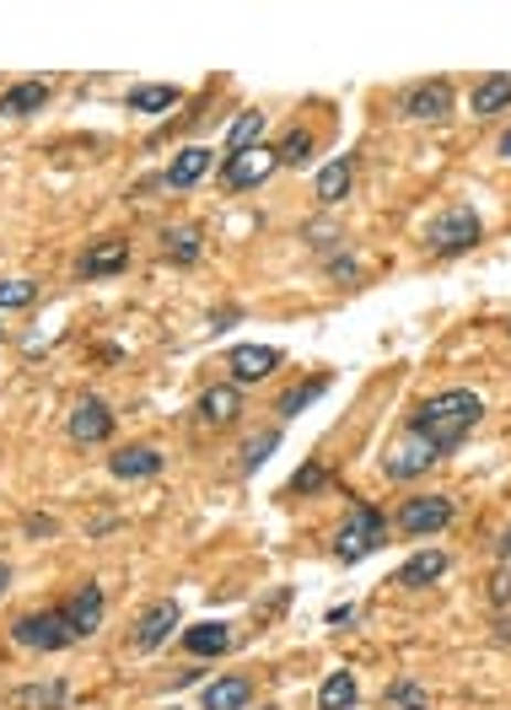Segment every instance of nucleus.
Returning <instances> with one entry per match:
<instances>
[{
	"label": "nucleus",
	"instance_id": "nucleus-1",
	"mask_svg": "<svg viewBox=\"0 0 511 710\" xmlns=\"http://www.w3.org/2000/svg\"><path fill=\"white\" fill-rule=\"evenodd\" d=\"M485 420V399L473 388H447V393H430L426 404L409 415V436H420L430 453H453L469 442V431Z\"/></svg>",
	"mask_w": 511,
	"mask_h": 710
},
{
	"label": "nucleus",
	"instance_id": "nucleus-2",
	"mask_svg": "<svg viewBox=\"0 0 511 710\" xmlns=\"http://www.w3.org/2000/svg\"><path fill=\"white\" fill-rule=\"evenodd\" d=\"M387 539V517L377 506L366 501H350V522L340 528V543H334V554H340L344 565H355V560H366L372 549H383Z\"/></svg>",
	"mask_w": 511,
	"mask_h": 710
},
{
	"label": "nucleus",
	"instance_id": "nucleus-3",
	"mask_svg": "<svg viewBox=\"0 0 511 710\" xmlns=\"http://www.w3.org/2000/svg\"><path fill=\"white\" fill-rule=\"evenodd\" d=\"M479 237H485V221H479L469 205H453V210H441V215L430 221L426 248L441 253V258H453V253H469Z\"/></svg>",
	"mask_w": 511,
	"mask_h": 710
},
{
	"label": "nucleus",
	"instance_id": "nucleus-4",
	"mask_svg": "<svg viewBox=\"0 0 511 710\" xmlns=\"http://www.w3.org/2000/svg\"><path fill=\"white\" fill-rule=\"evenodd\" d=\"M11 640L28 646V651H65L76 635L65 625V608H43V614H22V619L11 625Z\"/></svg>",
	"mask_w": 511,
	"mask_h": 710
},
{
	"label": "nucleus",
	"instance_id": "nucleus-5",
	"mask_svg": "<svg viewBox=\"0 0 511 710\" xmlns=\"http://www.w3.org/2000/svg\"><path fill=\"white\" fill-rule=\"evenodd\" d=\"M453 522V501L447 496H409L398 506V533L404 539H436Z\"/></svg>",
	"mask_w": 511,
	"mask_h": 710
},
{
	"label": "nucleus",
	"instance_id": "nucleus-6",
	"mask_svg": "<svg viewBox=\"0 0 511 710\" xmlns=\"http://www.w3.org/2000/svg\"><path fill=\"white\" fill-rule=\"evenodd\" d=\"M275 168H280V157H275L269 146H254V151H243V157H226L221 183H226L232 194H243V189H258V183H264Z\"/></svg>",
	"mask_w": 511,
	"mask_h": 710
},
{
	"label": "nucleus",
	"instance_id": "nucleus-7",
	"mask_svg": "<svg viewBox=\"0 0 511 710\" xmlns=\"http://www.w3.org/2000/svg\"><path fill=\"white\" fill-rule=\"evenodd\" d=\"M119 269H129V243L125 237H97V243L82 253V264H76V275H82V280H108V275H119Z\"/></svg>",
	"mask_w": 511,
	"mask_h": 710
},
{
	"label": "nucleus",
	"instance_id": "nucleus-8",
	"mask_svg": "<svg viewBox=\"0 0 511 710\" xmlns=\"http://www.w3.org/2000/svg\"><path fill=\"white\" fill-rule=\"evenodd\" d=\"M108 436H114V410H108L103 399H82V404L71 410V442L97 447V442H108Z\"/></svg>",
	"mask_w": 511,
	"mask_h": 710
},
{
	"label": "nucleus",
	"instance_id": "nucleus-9",
	"mask_svg": "<svg viewBox=\"0 0 511 710\" xmlns=\"http://www.w3.org/2000/svg\"><path fill=\"white\" fill-rule=\"evenodd\" d=\"M103 608H108V597H103V586L86 582L71 603H65V625H71V635L76 640H86V635H97L103 629Z\"/></svg>",
	"mask_w": 511,
	"mask_h": 710
},
{
	"label": "nucleus",
	"instance_id": "nucleus-10",
	"mask_svg": "<svg viewBox=\"0 0 511 710\" xmlns=\"http://www.w3.org/2000/svg\"><path fill=\"white\" fill-rule=\"evenodd\" d=\"M404 114H409V119H430V125H436V119H447V114H453V86L447 82L409 86V92H404Z\"/></svg>",
	"mask_w": 511,
	"mask_h": 710
},
{
	"label": "nucleus",
	"instance_id": "nucleus-11",
	"mask_svg": "<svg viewBox=\"0 0 511 710\" xmlns=\"http://www.w3.org/2000/svg\"><path fill=\"white\" fill-rule=\"evenodd\" d=\"M178 619H183V614H178V603H172V597L151 603V608L135 619V646H140V651H157V646L172 635V625H178Z\"/></svg>",
	"mask_w": 511,
	"mask_h": 710
},
{
	"label": "nucleus",
	"instance_id": "nucleus-12",
	"mask_svg": "<svg viewBox=\"0 0 511 710\" xmlns=\"http://www.w3.org/2000/svg\"><path fill=\"white\" fill-rule=\"evenodd\" d=\"M226 367H232L237 382H264V377L280 367V350H275V345H237V350L226 356Z\"/></svg>",
	"mask_w": 511,
	"mask_h": 710
},
{
	"label": "nucleus",
	"instance_id": "nucleus-13",
	"mask_svg": "<svg viewBox=\"0 0 511 710\" xmlns=\"http://www.w3.org/2000/svg\"><path fill=\"white\" fill-rule=\"evenodd\" d=\"M200 420H205V425H215V431L237 425V420H243V393H237L232 382L205 388V393H200Z\"/></svg>",
	"mask_w": 511,
	"mask_h": 710
},
{
	"label": "nucleus",
	"instance_id": "nucleus-14",
	"mask_svg": "<svg viewBox=\"0 0 511 710\" xmlns=\"http://www.w3.org/2000/svg\"><path fill=\"white\" fill-rule=\"evenodd\" d=\"M430 463H436V453H430L420 436H409V442H398V447L383 458V474H387V479H420Z\"/></svg>",
	"mask_w": 511,
	"mask_h": 710
},
{
	"label": "nucleus",
	"instance_id": "nucleus-15",
	"mask_svg": "<svg viewBox=\"0 0 511 710\" xmlns=\"http://www.w3.org/2000/svg\"><path fill=\"white\" fill-rule=\"evenodd\" d=\"M205 710H248L254 706V683L243 678V672H226V678H215V683H205V700H200Z\"/></svg>",
	"mask_w": 511,
	"mask_h": 710
},
{
	"label": "nucleus",
	"instance_id": "nucleus-16",
	"mask_svg": "<svg viewBox=\"0 0 511 710\" xmlns=\"http://www.w3.org/2000/svg\"><path fill=\"white\" fill-rule=\"evenodd\" d=\"M447 565H453V560H447V549H420V554H409V560L398 565V576H393V582L398 586H430L436 576H447Z\"/></svg>",
	"mask_w": 511,
	"mask_h": 710
},
{
	"label": "nucleus",
	"instance_id": "nucleus-17",
	"mask_svg": "<svg viewBox=\"0 0 511 710\" xmlns=\"http://www.w3.org/2000/svg\"><path fill=\"white\" fill-rule=\"evenodd\" d=\"M49 92H54L49 82H17V86H6V92H0V114H6V119H28V114H39L43 103H49Z\"/></svg>",
	"mask_w": 511,
	"mask_h": 710
},
{
	"label": "nucleus",
	"instance_id": "nucleus-18",
	"mask_svg": "<svg viewBox=\"0 0 511 710\" xmlns=\"http://www.w3.org/2000/svg\"><path fill=\"white\" fill-rule=\"evenodd\" d=\"M108 474L114 479H151V474H162V453L157 447H119L108 458Z\"/></svg>",
	"mask_w": 511,
	"mask_h": 710
},
{
	"label": "nucleus",
	"instance_id": "nucleus-19",
	"mask_svg": "<svg viewBox=\"0 0 511 710\" xmlns=\"http://www.w3.org/2000/svg\"><path fill=\"white\" fill-rule=\"evenodd\" d=\"M511 108V76L507 71H496V76H485V82L473 86V114L479 119H496V114H507Z\"/></svg>",
	"mask_w": 511,
	"mask_h": 710
},
{
	"label": "nucleus",
	"instance_id": "nucleus-20",
	"mask_svg": "<svg viewBox=\"0 0 511 710\" xmlns=\"http://www.w3.org/2000/svg\"><path fill=\"white\" fill-rule=\"evenodd\" d=\"M211 162H215V157L205 151V146H189V151H178V157H172V168H168V189H194V183L211 172Z\"/></svg>",
	"mask_w": 511,
	"mask_h": 710
},
{
	"label": "nucleus",
	"instance_id": "nucleus-21",
	"mask_svg": "<svg viewBox=\"0 0 511 710\" xmlns=\"http://www.w3.org/2000/svg\"><path fill=\"white\" fill-rule=\"evenodd\" d=\"M178 103H183V92L172 82H151V86H135V92H129V108H135V114H151V119L168 114V108H178Z\"/></svg>",
	"mask_w": 511,
	"mask_h": 710
},
{
	"label": "nucleus",
	"instance_id": "nucleus-22",
	"mask_svg": "<svg viewBox=\"0 0 511 710\" xmlns=\"http://www.w3.org/2000/svg\"><path fill=\"white\" fill-rule=\"evenodd\" d=\"M258 140H264V108H248V114H237V125L226 129V157L254 151Z\"/></svg>",
	"mask_w": 511,
	"mask_h": 710
},
{
	"label": "nucleus",
	"instance_id": "nucleus-23",
	"mask_svg": "<svg viewBox=\"0 0 511 710\" xmlns=\"http://www.w3.org/2000/svg\"><path fill=\"white\" fill-rule=\"evenodd\" d=\"M183 646H189L194 657H221V651L232 646V629L226 625H189L183 629Z\"/></svg>",
	"mask_w": 511,
	"mask_h": 710
},
{
	"label": "nucleus",
	"instance_id": "nucleus-24",
	"mask_svg": "<svg viewBox=\"0 0 511 710\" xmlns=\"http://www.w3.org/2000/svg\"><path fill=\"white\" fill-rule=\"evenodd\" d=\"M318 710H355V672H329L318 689Z\"/></svg>",
	"mask_w": 511,
	"mask_h": 710
},
{
	"label": "nucleus",
	"instance_id": "nucleus-25",
	"mask_svg": "<svg viewBox=\"0 0 511 710\" xmlns=\"http://www.w3.org/2000/svg\"><path fill=\"white\" fill-rule=\"evenodd\" d=\"M350 178H355V168H350V157H340V162H329V168L318 172V200H323V205H340L344 194H350Z\"/></svg>",
	"mask_w": 511,
	"mask_h": 710
},
{
	"label": "nucleus",
	"instance_id": "nucleus-26",
	"mask_svg": "<svg viewBox=\"0 0 511 710\" xmlns=\"http://www.w3.org/2000/svg\"><path fill=\"white\" fill-rule=\"evenodd\" d=\"M11 706L60 710V706H65V683H60V678H49V683H28V689H17V695H11Z\"/></svg>",
	"mask_w": 511,
	"mask_h": 710
},
{
	"label": "nucleus",
	"instance_id": "nucleus-27",
	"mask_svg": "<svg viewBox=\"0 0 511 710\" xmlns=\"http://www.w3.org/2000/svg\"><path fill=\"white\" fill-rule=\"evenodd\" d=\"M162 237H168V253L178 258V264H194L200 248H205V243H200V226H168Z\"/></svg>",
	"mask_w": 511,
	"mask_h": 710
},
{
	"label": "nucleus",
	"instance_id": "nucleus-28",
	"mask_svg": "<svg viewBox=\"0 0 511 710\" xmlns=\"http://www.w3.org/2000/svg\"><path fill=\"white\" fill-rule=\"evenodd\" d=\"M387 710H430V695L415 678H398V683L387 689Z\"/></svg>",
	"mask_w": 511,
	"mask_h": 710
},
{
	"label": "nucleus",
	"instance_id": "nucleus-29",
	"mask_svg": "<svg viewBox=\"0 0 511 710\" xmlns=\"http://www.w3.org/2000/svg\"><path fill=\"white\" fill-rule=\"evenodd\" d=\"M275 157H280V168H301V162H312V135H307V129H291V135L275 146Z\"/></svg>",
	"mask_w": 511,
	"mask_h": 710
},
{
	"label": "nucleus",
	"instance_id": "nucleus-30",
	"mask_svg": "<svg viewBox=\"0 0 511 710\" xmlns=\"http://www.w3.org/2000/svg\"><path fill=\"white\" fill-rule=\"evenodd\" d=\"M318 393H329V377H312V382H307V388H291V393H286V399H280V415H286V420H297L301 410H307V404H312V399H318Z\"/></svg>",
	"mask_w": 511,
	"mask_h": 710
},
{
	"label": "nucleus",
	"instance_id": "nucleus-31",
	"mask_svg": "<svg viewBox=\"0 0 511 710\" xmlns=\"http://www.w3.org/2000/svg\"><path fill=\"white\" fill-rule=\"evenodd\" d=\"M323 485H329V468H323V463H307V468L291 474V496H312V490H323Z\"/></svg>",
	"mask_w": 511,
	"mask_h": 710
},
{
	"label": "nucleus",
	"instance_id": "nucleus-32",
	"mask_svg": "<svg viewBox=\"0 0 511 710\" xmlns=\"http://www.w3.org/2000/svg\"><path fill=\"white\" fill-rule=\"evenodd\" d=\"M39 296L33 280H0V312H11V307H28Z\"/></svg>",
	"mask_w": 511,
	"mask_h": 710
},
{
	"label": "nucleus",
	"instance_id": "nucleus-33",
	"mask_svg": "<svg viewBox=\"0 0 511 710\" xmlns=\"http://www.w3.org/2000/svg\"><path fill=\"white\" fill-rule=\"evenodd\" d=\"M275 442H280V431H264V436H254V442L243 447V468L254 474L258 463H264V458H269V453H275Z\"/></svg>",
	"mask_w": 511,
	"mask_h": 710
},
{
	"label": "nucleus",
	"instance_id": "nucleus-34",
	"mask_svg": "<svg viewBox=\"0 0 511 710\" xmlns=\"http://www.w3.org/2000/svg\"><path fill=\"white\" fill-rule=\"evenodd\" d=\"M28 533H54V517H28Z\"/></svg>",
	"mask_w": 511,
	"mask_h": 710
},
{
	"label": "nucleus",
	"instance_id": "nucleus-35",
	"mask_svg": "<svg viewBox=\"0 0 511 710\" xmlns=\"http://www.w3.org/2000/svg\"><path fill=\"white\" fill-rule=\"evenodd\" d=\"M496 549H501V554H507V560H511V522H507V528H501V539H496Z\"/></svg>",
	"mask_w": 511,
	"mask_h": 710
},
{
	"label": "nucleus",
	"instance_id": "nucleus-36",
	"mask_svg": "<svg viewBox=\"0 0 511 710\" xmlns=\"http://www.w3.org/2000/svg\"><path fill=\"white\" fill-rule=\"evenodd\" d=\"M6 586H11V565H0V597H6Z\"/></svg>",
	"mask_w": 511,
	"mask_h": 710
},
{
	"label": "nucleus",
	"instance_id": "nucleus-37",
	"mask_svg": "<svg viewBox=\"0 0 511 710\" xmlns=\"http://www.w3.org/2000/svg\"><path fill=\"white\" fill-rule=\"evenodd\" d=\"M501 151H507V157H511V129H507V135H501Z\"/></svg>",
	"mask_w": 511,
	"mask_h": 710
}]
</instances>
